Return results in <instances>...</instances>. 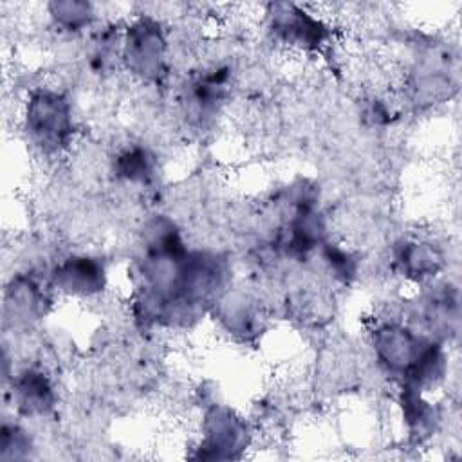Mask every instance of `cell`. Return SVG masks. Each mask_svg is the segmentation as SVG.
I'll return each mask as SVG.
<instances>
[{"instance_id":"obj_9","label":"cell","mask_w":462,"mask_h":462,"mask_svg":"<svg viewBox=\"0 0 462 462\" xmlns=\"http://www.w3.org/2000/svg\"><path fill=\"white\" fill-rule=\"evenodd\" d=\"M42 301L43 296L34 282L27 278H16L7 289L5 310L16 323H25L38 316L42 310Z\"/></svg>"},{"instance_id":"obj_2","label":"cell","mask_w":462,"mask_h":462,"mask_svg":"<svg viewBox=\"0 0 462 462\" xmlns=\"http://www.w3.org/2000/svg\"><path fill=\"white\" fill-rule=\"evenodd\" d=\"M25 123L27 132L38 144L56 150L63 146L72 134L70 105L58 92L38 90L27 103Z\"/></svg>"},{"instance_id":"obj_13","label":"cell","mask_w":462,"mask_h":462,"mask_svg":"<svg viewBox=\"0 0 462 462\" xmlns=\"http://www.w3.org/2000/svg\"><path fill=\"white\" fill-rule=\"evenodd\" d=\"M325 258L330 263V269L337 273V276H350L354 271V262L348 253L339 247H332V244H325Z\"/></svg>"},{"instance_id":"obj_1","label":"cell","mask_w":462,"mask_h":462,"mask_svg":"<svg viewBox=\"0 0 462 462\" xmlns=\"http://www.w3.org/2000/svg\"><path fill=\"white\" fill-rule=\"evenodd\" d=\"M374 348L377 359L393 374L402 375L404 386L417 383L424 368L433 361L440 345L424 339L415 330L399 325L384 323L374 330Z\"/></svg>"},{"instance_id":"obj_3","label":"cell","mask_w":462,"mask_h":462,"mask_svg":"<svg viewBox=\"0 0 462 462\" xmlns=\"http://www.w3.org/2000/svg\"><path fill=\"white\" fill-rule=\"evenodd\" d=\"M166 40L161 25L150 18L134 22L123 40V58L134 74L155 79L164 70Z\"/></svg>"},{"instance_id":"obj_12","label":"cell","mask_w":462,"mask_h":462,"mask_svg":"<svg viewBox=\"0 0 462 462\" xmlns=\"http://www.w3.org/2000/svg\"><path fill=\"white\" fill-rule=\"evenodd\" d=\"M31 446L25 431L18 426H4L2 430V458H20Z\"/></svg>"},{"instance_id":"obj_5","label":"cell","mask_w":462,"mask_h":462,"mask_svg":"<svg viewBox=\"0 0 462 462\" xmlns=\"http://www.w3.org/2000/svg\"><path fill=\"white\" fill-rule=\"evenodd\" d=\"M245 424L229 410L215 408L208 413L204 424V449L202 457L209 458H229L235 449L245 446Z\"/></svg>"},{"instance_id":"obj_10","label":"cell","mask_w":462,"mask_h":462,"mask_svg":"<svg viewBox=\"0 0 462 462\" xmlns=\"http://www.w3.org/2000/svg\"><path fill=\"white\" fill-rule=\"evenodd\" d=\"M153 157L148 150L130 148L116 161V173L128 182H148L153 175Z\"/></svg>"},{"instance_id":"obj_6","label":"cell","mask_w":462,"mask_h":462,"mask_svg":"<svg viewBox=\"0 0 462 462\" xmlns=\"http://www.w3.org/2000/svg\"><path fill=\"white\" fill-rule=\"evenodd\" d=\"M54 285L74 296H92L105 287V267L92 256H70L52 273Z\"/></svg>"},{"instance_id":"obj_11","label":"cell","mask_w":462,"mask_h":462,"mask_svg":"<svg viewBox=\"0 0 462 462\" xmlns=\"http://www.w3.org/2000/svg\"><path fill=\"white\" fill-rule=\"evenodd\" d=\"M54 22L69 31H79L92 20V5L87 2H54L51 4Z\"/></svg>"},{"instance_id":"obj_8","label":"cell","mask_w":462,"mask_h":462,"mask_svg":"<svg viewBox=\"0 0 462 462\" xmlns=\"http://www.w3.org/2000/svg\"><path fill=\"white\" fill-rule=\"evenodd\" d=\"M442 253L430 242H406L397 253L401 271L413 280H426L442 269Z\"/></svg>"},{"instance_id":"obj_4","label":"cell","mask_w":462,"mask_h":462,"mask_svg":"<svg viewBox=\"0 0 462 462\" xmlns=\"http://www.w3.org/2000/svg\"><path fill=\"white\" fill-rule=\"evenodd\" d=\"M269 18L274 34L291 45L319 49L327 38V27L323 22L292 4H274Z\"/></svg>"},{"instance_id":"obj_7","label":"cell","mask_w":462,"mask_h":462,"mask_svg":"<svg viewBox=\"0 0 462 462\" xmlns=\"http://www.w3.org/2000/svg\"><path fill=\"white\" fill-rule=\"evenodd\" d=\"M14 401L22 413L43 415L54 402L52 386L42 372L27 370L14 381Z\"/></svg>"}]
</instances>
